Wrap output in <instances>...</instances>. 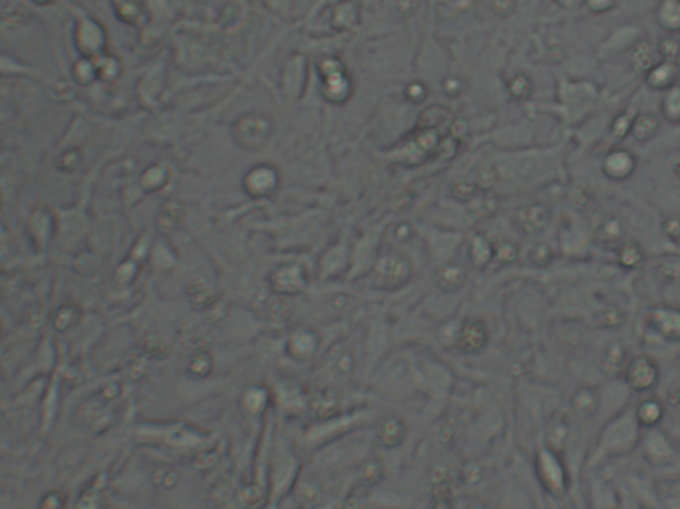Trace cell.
<instances>
[{
	"mask_svg": "<svg viewBox=\"0 0 680 509\" xmlns=\"http://www.w3.org/2000/svg\"><path fill=\"white\" fill-rule=\"evenodd\" d=\"M271 119L261 114H249L235 124V142L245 149H259L271 135Z\"/></svg>",
	"mask_w": 680,
	"mask_h": 509,
	"instance_id": "obj_1",
	"label": "cell"
},
{
	"mask_svg": "<svg viewBox=\"0 0 680 509\" xmlns=\"http://www.w3.org/2000/svg\"><path fill=\"white\" fill-rule=\"evenodd\" d=\"M603 170H605L607 175H611L615 179H623V177L630 175L633 170H635V157L630 156L628 152H623V149L613 152V154H609L607 159H605Z\"/></svg>",
	"mask_w": 680,
	"mask_h": 509,
	"instance_id": "obj_2",
	"label": "cell"
},
{
	"mask_svg": "<svg viewBox=\"0 0 680 509\" xmlns=\"http://www.w3.org/2000/svg\"><path fill=\"white\" fill-rule=\"evenodd\" d=\"M633 64H635V68L639 70V72H651L653 70L654 66H658L660 62H658V50L654 48V44L651 42V40H639L637 44H635V48H633Z\"/></svg>",
	"mask_w": 680,
	"mask_h": 509,
	"instance_id": "obj_3",
	"label": "cell"
},
{
	"mask_svg": "<svg viewBox=\"0 0 680 509\" xmlns=\"http://www.w3.org/2000/svg\"><path fill=\"white\" fill-rule=\"evenodd\" d=\"M517 219L525 231H539L541 227H545V223L549 219V211L543 205H527L517 213Z\"/></svg>",
	"mask_w": 680,
	"mask_h": 509,
	"instance_id": "obj_4",
	"label": "cell"
},
{
	"mask_svg": "<svg viewBox=\"0 0 680 509\" xmlns=\"http://www.w3.org/2000/svg\"><path fill=\"white\" fill-rule=\"evenodd\" d=\"M677 74H679L677 62H660L649 72V84L653 88H667L677 80Z\"/></svg>",
	"mask_w": 680,
	"mask_h": 509,
	"instance_id": "obj_5",
	"label": "cell"
},
{
	"mask_svg": "<svg viewBox=\"0 0 680 509\" xmlns=\"http://www.w3.org/2000/svg\"><path fill=\"white\" fill-rule=\"evenodd\" d=\"M630 131L639 142H649L658 131V118L654 114H639L630 124Z\"/></svg>",
	"mask_w": 680,
	"mask_h": 509,
	"instance_id": "obj_6",
	"label": "cell"
},
{
	"mask_svg": "<svg viewBox=\"0 0 680 509\" xmlns=\"http://www.w3.org/2000/svg\"><path fill=\"white\" fill-rule=\"evenodd\" d=\"M628 380H630V384L637 386V388H646V386H651V384L654 382L653 364H651L649 360H644V358L637 360V362H633L630 370H628Z\"/></svg>",
	"mask_w": 680,
	"mask_h": 509,
	"instance_id": "obj_7",
	"label": "cell"
},
{
	"mask_svg": "<svg viewBox=\"0 0 680 509\" xmlns=\"http://www.w3.org/2000/svg\"><path fill=\"white\" fill-rule=\"evenodd\" d=\"M597 239L601 241L605 247H616L623 241V225L619 219H607L599 227Z\"/></svg>",
	"mask_w": 680,
	"mask_h": 509,
	"instance_id": "obj_8",
	"label": "cell"
},
{
	"mask_svg": "<svg viewBox=\"0 0 680 509\" xmlns=\"http://www.w3.org/2000/svg\"><path fill=\"white\" fill-rule=\"evenodd\" d=\"M658 22L668 30L680 28V0H665L658 8Z\"/></svg>",
	"mask_w": 680,
	"mask_h": 509,
	"instance_id": "obj_9",
	"label": "cell"
},
{
	"mask_svg": "<svg viewBox=\"0 0 680 509\" xmlns=\"http://www.w3.org/2000/svg\"><path fill=\"white\" fill-rule=\"evenodd\" d=\"M510 91L513 98H517V100H525V98H529L531 91H533V82L527 78L525 74H517V76L510 82Z\"/></svg>",
	"mask_w": 680,
	"mask_h": 509,
	"instance_id": "obj_10",
	"label": "cell"
},
{
	"mask_svg": "<svg viewBox=\"0 0 680 509\" xmlns=\"http://www.w3.org/2000/svg\"><path fill=\"white\" fill-rule=\"evenodd\" d=\"M656 50L660 58H665V62H677V58L680 56V42L674 36H667L660 40Z\"/></svg>",
	"mask_w": 680,
	"mask_h": 509,
	"instance_id": "obj_11",
	"label": "cell"
},
{
	"mask_svg": "<svg viewBox=\"0 0 680 509\" xmlns=\"http://www.w3.org/2000/svg\"><path fill=\"white\" fill-rule=\"evenodd\" d=\"M658 276H660V281L667 283V285L674 283V281L680 276L679 259H667V261L663 263V265L658 267Z\"/></svg>",
	"mask_w": 680,
	"mask_h": 509,
	"instance_id": "obj_12",
	"label": "cell"
},
{
	"mask_svg": "<svg viewBox=\"0 0 680 509\" xmlns=\"http://www.w3.org/2000/svg\"><path fill=\"white\" fill-rule=\"evenodd\" d=\"M665 112L670 119H680V86L672 88L665 98Z\"/></svg>",
	"mask_w": 680,
	"mask_h": 509,
	"instance_id": "obj_13",
	"label": "cell"
},
{
	"mask_svg": "<svg viewBox=\"0 0 680 509\" xmlns=\"http://www.w3.org/2000/svg\"><path fill=\"white\" fill-rule=\"evenodd\" d=\"M619 261L623 263L625 267H635L642 261V251L637 245L633 243H627L625 247L621 249V255H619Z\"/></svg>",
	"mask_w": 680,
	"mask_h": 509,
	"instance_id": "obj_14",
	"label": "cell"
},
{
	"mask_svg": "<svg viewBox=\"0 0 680 509\" xmlns=\"http://www.w3.org/2000/svg\"><path fill=\"white\" fill-rule=\"evenodd\" d=\"M630 118H628L627 114H621L619 118H615V121H613V133H615L616 138H625L627 135L628 131H630Z\"/></svg>",
	"mask_w": 680,
	"mask_h": 509,
	"instance_id": "obj_15",
	"label": "cell"
},
{
	"mask_svg": "<svg viewBox=\"0 0 680 509\" xmlns=\"http://www.w3.org/2000/svg\"><path fill=\"white\" fill-rule=\"evenodd\" d=\"M665 233L670 241H680V219L679 217H668L665 221Z\"/></svg>",
	"mask_w": 680,
	"mask_h": 509,
	"instance_id": "obj_16",
	"label": "cell"
},
{
	"mask_svg": "<svg viewBox=\"0 0 680 509\" xmlns=\"http://www.w3.org/2000/svg\"><path fill=\"white\" fill-rule=\"evenodd\" d=\"M408 94H410V98H412L414 102H420V100H424V96H426V90H424V86H420V84H414V86H410V88H408Z\"/></svg>",
	"mask_w": 680,
	"mask_h": 509,
	"instance_id": "obj_17",
	"label": "cell"
},
{
	"mask_svg": "<svg viewBox=\"0 0 680 509\" xmlns=\"http://www.w3.org/2000/svg\"><path fill=\"white\" fill-rule=\"evenodd\" d=\"M615 0H587V4L593 8V10H607L613 6Z\"/></svg>",
	"mask_w": 680,
	"mask_h": 509,
	"instance_id": "obj_18",
	"label": "cell"
},
{
	"mask_svg": "<svg viewBox=\"0 0 680 509\" xmlns=\"http://www.w3.org/2000/svg\"><path fill=\"white\" fill-rule=\"evenodd\" d=\"M674 175H677V177L680 179V159L677 161V165H674Z\"/></svg>",
	"mask_w": 680,
	"mask_h": 509,
	"instance_id": "obj_19",
	"label": "cell"
}]
</instances>
